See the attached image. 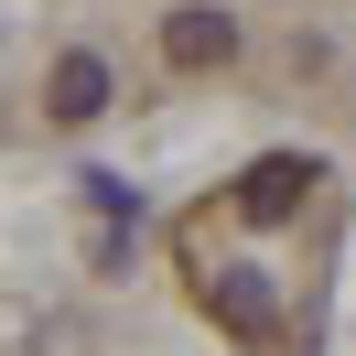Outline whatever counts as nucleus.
Masks as SVG:
<instances>
[{"instance_id":"f257e3e1","label":"nucleus","mask_w":356,"mask_h":356,"mask_svg":"<svg viewBox=\"0 0 356 356\" xmlns=\"http://www.w3.org/2000/svg\"><path fill=\"white\" fill-rule=\"evenodd\" d=\"M302 195H313V162H302V152H259V162L238 173V216H248V227H291Z\"/></svg>"},{"instance_id":"7ed1b4c3","label":"nucleus","mask_w":356,"mask_h":356,"mask_svg":"<svg viewBox=\"0 0 356 356\" xmlns=\"http://www.w3.org/2000/svg\"><path fill=\"white\" fill-rule=\"evenodd\" d=\"M205 313H216L238 346H270V324H281V302H270L259 270H205Z\"/></svg>"},{"instance_id":"f03ea898","label":"nucleus","mask_w":356,"mask_h":356,"mask_svg":"<svg viewBox=\"0 0 356 356\" xmlns=\"http://www.w3.org/2000/svg\"><path fill=\"white\" fill-rule=\"evenodd\" d=\"M227 54H238V11H216V0H184V11H162V65L205 76V65H227Z\"/></svg>"},{"instance_id":"20e7f679","label":"nucleus","mask_w":356,"mask_h":356,"mask_svg":"<svg viewBox=\"0 0 356 356\" xmlns=\"http://www.w3.org/2000/svg\"><path fill=\"white\" fill-rule=\"evenodd\" d=\"M44 108L65 119V130H87V119L108 108V65H97V54H65V65H54V87H44Z\"/></svg>"}]
</instances>
